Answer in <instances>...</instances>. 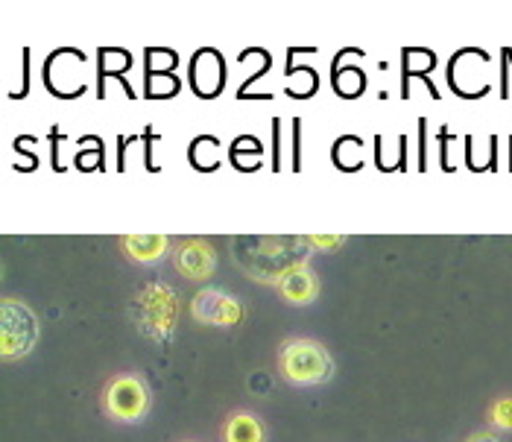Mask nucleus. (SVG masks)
I'll list each match as a JSON object with an SVG mask.
<instances>
[{
	"mask_svg": "<svg viewBox=\"0 0 512 442\" xmlns=\"http://www.w3.org/2000/svg\"><path fill=\"white\" fill-rule=\"evenodd\" d=\"M311 246H319V249H331V246H340V243H346L343 235H337V238H331V235H314V238H308Z\"/></svg>",
	"mask_w": 512,
	"mask_h": 442,
	"instance_id": "obj_20",
	"label": "nucleus"
},
{
	"mask_svg": "<svg viewBox=\"0 0 512 442\" xmlns=\"http://www.w3.org/2000/svg\"><path fill=\"white\" fill-rule=\"evenodd\" d=\"M278 372L284 375V381L296 387H314L331 378L334 361L322 343L308 340V337H293V340H284L278 349Z\"/></svg>",
	"mask_w": 512,
	"mask_h": 442,
	"instance_id": "obj_2",
	"label": "nucleus"
},
{
	"mask_svg": "<svg viewBox=\"0 0 512 442\" xmlns=\"http://www.w3.org/2000/svg\"><path fill=\"white\" fill-rule=\"evenodd\" d=\"M188 161L199 173H214L220 167V141L214 135H197L188 147Z\"/></svg>",
	"mask_w": 512,
	"mask_h": 442,
	"instance_id": "obj_12",
	"label": "nucleus"
},
{
	"mask_svg": "<svg viewBox=\"0 0 512 442\" xmlns=\"http://www.w3.org/2000/svg\"><path fill=\"white\" fill-rule=\"evenodd\" d=\"M331 161L343 173H357L363 167V141L357 135H340L331 147Z\"/></svg>",
	"mask_w": 512,
	"mask_h": 442,
	"instance_id": "obj_13",
	"label": "nucleus"
},
{
	"mask_svg": "<svg viewBox=\"0 0 512 442\" xmlns=\"http://www.w3.org/2000/svg\"><path fill=\"white\" fill-rule=\"evenodd\" d=\"M293 156H290V170L299 173L302 170V118H293Z\"/></svg>",
	"mask_w": 512,
	"mask_h": 442,
	"instance_id": "obj_17",
	"label": "nucleus"
},
{
	"mask_svg": "<svg viewBox=\"0 0 512 442\" xmlns=\"http://www.w3.org/2000/svg\"><path fill=\"white\" fill-rule=\"evenodd\" d=\"M270 164H273V170H281V121H273V161H270Z\"/></svg>",
	"mask_w": 512,
	"mask_h": 442,
	"instance_id": "obj_19",
	"label": "nucleus"
},
{
	"mask_svg": "<svg viewBox=\"0 0 512 442\" xmlns=\"http://www.w3.org/2000/svg\"><path fill=\"white\" fill-rule=\"evenodd\" d=\"M27 88H30V47L24 50V85H21V91H15L12 97H27Z\"/></svg>",
	"mask_w": 512,
	"mask_h": 442,
	"instance_id": "obj_21",
	"label": "nucleus"
},
{
	"mask_svg": "<svg viewBox=\"0 0 512 442\" xmlns=\"http://www.w3.org/2000/svg\"><path fill=\"white\" fill-rule=\"evenodd\" d=\"M425 129H428V121L425 118H419V144H422V156H419V173H425L428 170V156H425Z\"/></svg>",
	"mask_w": 512,
	"mask_h": 442,
	"instance_id": "obj_22",
	"label": "nucleus"
},
{
	"mask_svg": "<svg viewBox=\"0 0 512 442\" xmlns=\"http://www.w3.org/2000/svg\"><path fill=\"white\" fill-rule=\"evenodd\" d=\"M235 261L258 282L278 284L290 270L305 264L308 255V238H258V235H243L235 238Z\"/></svg>",
	"mask_w": 512,
	"mask_h": 442,
	"instance_id": "obj_1",
	"label": "nucleus"
},
{
	"mask_svg": "<svg viewBox=\"0 0 512 442\" xmlns=\"http://www.w3.org/2000/svg\"><path fill=\"white\" fill-rule=\"evenodd\" d=\"M229 68L217 47H199L188 62V85L199 100H214L226 91Z\"/></svg>",
	"mask_w": 512,
	"mask_h": 442,
	"instance_id": "obj_4",
	"label": "nucleus"
},
{
	"mask_svg": "<svg viewBox=\"0 0 512 442\" xmlns=\"http://www.w3.org/2000/svg\"><path fill=\"white\" fill-rule=\"evenodd\" d=\"M173 264H176V270H179L185 279H191V282H205V279H211V273H214V267H217V255H214L211 243L191 238V241H185L176 249Z\"/></svg>",
	"mask_w": 512,
	"mask_h": 442,
	"instance_id": "obj_6",
	"label": "nucleus"
},
{
	"mask_svg": "<svg viewBox=\"0 0 512 442\" xmlns=\"http://www.w3.org/2000/svg\"><path fill=\"white\" fill-rule=\"evenodd\" d=\"M469 442H501V440H498L495 434H486V431H483V434H474Z\"/></svg>",
	"mask_w": 512,
	"mask_h": 442,
	"instance_id": "obj_23",
	"label": "nucleus"
},
{
	"mask_svg": "<svg viewBox=\"0 0 512 442\" xmlns=\"http://www.w3.org/2000/svg\"><path fill=\"white\" fill-rule=\"evenodd\" d=\"M223 442H264V425L255 413H232L223 425Z\"/></svg>",
	"mask_w": 512,
	"mask_h": 442,
	"instance_id": "obj_11",
	"label": "nucleus"
},
{
	"mask_svg": "<svg viewBox=\"0 0 512 442\" xmlns=\"http://www.w3.org/2000/svg\"><path fill=\"white\" fill-rule=\"evenodd\" d=\"M103 410L118 422H141L150 410V393L138 375H115L103 390Z\"/></svg>",
	"mask_w": 512,
	"mask_h": 442,
	"instance_id": "obj_3",
	"label": "nucleus"
},
{
	"mask_svg": "<svg viewBox=\"0 0 512 442\" xmlns=\"http://www.w3.org/2000/svg\"><path fill=\"white\" fill-rule=\"evenodd\" d=\"M489 419H492V425H495V428H501V431H512V396H504V399H498V402L492 404Z\"/></svg>",
	"mask_w": 512,
	"mask_h": 442,
	"instance_id": "obj_16",
	"label": "nucleus"
},
{
	"mask_svg": "<svg viewBox=\"0 0 512 442\" xmlns=\"http://www.w3.org/2000/svg\"><path fill=\"white\" fill-rule=\"evenodd\" d=\"M120 246L126 249V255L138 264H153L158 261L167 246H170V238L167 235H126L120 238Z\"/></svg>",
	"mask_w": 512,
	"mask_h": 442,
	"instance_id": "obj_9",
	"label": "nucleus"
},
{
	"mask_svg": "<svg viewBox=\"0 0 512 442\" xmlns=\"http://www.w3.org/2000/svg\"><path fill=\"white\" fill-rule=\"evenodd\" d=\"M132 65H135V56L129 50H123V47H100L97 50V97L100 100L106 97V88H109V80H112L120 82V88H123V94L129 100H135L138 94L129 85V80H126Z\"/></svg>",
	"mask_w": 512,
	"mask_h": 442,
	"instance_id": "obj_5",
	"label": "nucleus"
},
{
	"mask_svg": "<svg viewBox=\"0 0 512 442\" xmlns=\"http://www.w3.org/2000/svg\"><path fill=\"white\" fill-rule=\"evenodd\" d=\"M82 150H79L77 156H74V161H77V170H82V173H91V170H106V150H103V141L94 135V150L88 153L85 150V144H79Z\"/></svg>",
	"mask_w": 512,
	"mask_h": 442,
	"instance_id": "obj_15",
	"label": "nucleus"
},
{
	"mask_svg": "<svg viewBox=\"0 0 512 442\" xmlns=\"http://www.w3.org/2000/svg\"><path fill=\"white\" fill-rule=\"evenodd\" d=\"M182 91V80L176 71H153L144 68V97L150 100H170Z\"/></svg>",
	"mask_w": 512,
	"mask_h": 442,
	"instance_id": "obj_14",
	"label": "nucleus"
},
{
	"mask_svg": "<svg viewBox=\"0 0 512 442\" xmlns=\"http://www.w3.org/2000/svg\"><path fill=\"white\" fill-rule=\"evenodd\" d=\"M264 161V147L255 135H237L229 147V164L240 173H255Z\"/></svg>",
	"mask_w": 512,
	"mask_h": 442,
	"instance_id": "obj_10",
	"label": "nucleus"
},
{
	"mask_svg": "<svg viewBox=\"0 0 512 442\" xmlns=\"http://www.w3.org/2000/svg\"><path fill=\"white\" fill-rule=\"evenodd\" d=\"M276 287L278 293H281V299L290 302V305H311L319 296V279H316V273L308 264L290 270Z\"/></svg>",
	"mask_w": 512,
	"mask_h": 442,
	"instance_id": "obj_7",
	"label": "nucleus"
},
{
	"mask_svg": "<svg viewBox=\"0 0 512 442\" xmlns=\"http://www.w3.org/2000/svg\"><path fill=\"white\" fill-rule=\"evenodd\" d=\"M416 59H419L416 47H404V50H401V97H404V100L410 97V85H413V80H416V82H425V85H428V91H431V97L439 100V91H436V85L431 82V74L436 71L439 59L428 62V65H419Z\"/></svg>",
	"mask_w": 512,
	"mask_h": 442,
	"instance_id": "obj_8",
	"label": "nucleus"
},
{
	"mask_svg": "<svg viewBox=\"0 0 512 442\" xmlns=\"http://www.w3.org/2000/svg\"><path fill=\"white\" fill-rule=\"evenodd\" d=\"M448 141H451V132H448V126H442V129H439V147H442V170H445V173L454 170V164L448 159Z\"/></svg>",
	"mask_w": 512,
	"mask_h": 442,
	"instance_id": "obj_18",
	"label": "nucleus"
}]
</instances>
